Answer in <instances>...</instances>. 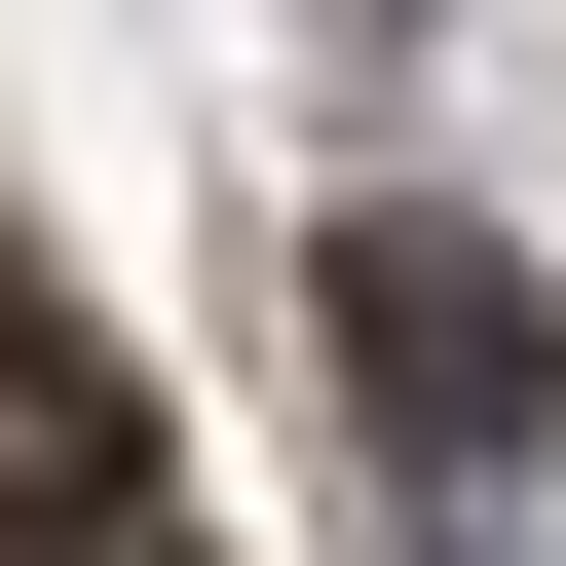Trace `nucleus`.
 <instances>
[{"label": "nucleus", "mask_w": 566, "mask_h": 566, "mask_svg": "<svg viewBox=\"0 0 566 566\" xmlns=\"http://www.w3.org/2000/svg\"><path fill=\"white\" fill-rule=\"evenodd\" d=\"M340 378H378V416H416L453 491L528 453V303H491V264H453V227H340Z\"/></svg>", "instance_id": "f257e3e1"}]
</instances>
